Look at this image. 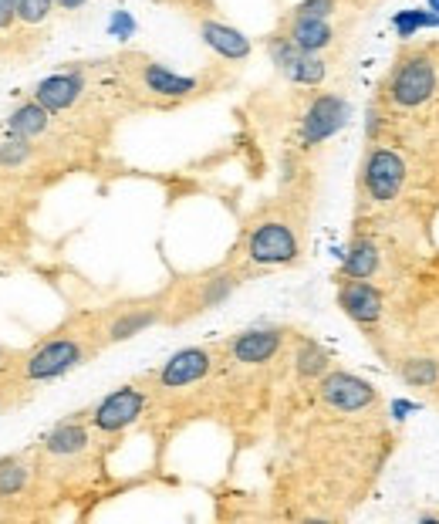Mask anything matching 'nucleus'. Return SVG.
I'll return each mask as SVG.
<instances>
[{"label": "nucleus", "mask_w": 439, "mask_h": 524, "mask_svg": "<svg viewBox=\"0 0 439 524\" xmlns=\"http://www.w3.org/2000/svg\"><path fill=\"white\" fill-rule=\"evenodd\" d=\"M85 362V345L71 335H58V339L41 342L38 349L24 355L21 362V379L24 383H51V379L68 376Z\"/></svg>", "instance_id": "1"}, {"label": "nucleus", "mask_w": 439, "mask_h": 524, "mask_svg": "<svg viewBox=\"0 0 439 524\" xmlns=\"http://www.w3.org/2000/svg\"><path fill=\"white\" fill-rule=\"evenodd\" d=\"M439 75L429 55H409L399 61V68L389 78V102L399 109H416L436 95Z\"/></svg>", "instance_id": "2"}, {"label": "nucleus", "mask_w": 439, "mask_h": 524, "mask_svg": "<svg viewBox=\"0 0 439 524\" xmlns=\"http://www.w3.org/2000/svg\"><path fill=\"white\" fill-rule=\"evenodd\" d=\"M298 254V234L288 224H281V220H267V224L250 230L247 237L250 264H261V268H284V264L298 261Z\"/></svg>", "instance_id": "3"}, {"label": "nucleus", "mask_w": 439, "mask_h": 524, "mask_svg": "<svg viewBox=\"0 0 439 524\" xmlns=\"http://www.w3.org/2000/svg\"><path fill=\"white\" fill-rule=\"evenodd\" d=\"M267 55H271V65L294 85H311V88H315V85L325 82V75H328L325 61H321L315 51H301L298 44L288 38V34L267 41Z\"/></svg>", "instance_id": "4"}, {"label": "nucleus", "mask_w": 439, "mask_h": 524, "mask_svg": "<svg viewBox=\"0 0 439 524\" xmlns=\"http://www.w3.org/2000/svg\"><path fill=\"white\" fill-rule=\"evenodd\" d=\"M146 403H149V396L142 393V389L119 386L95 406L92 416H88V423H92V430H98V433H119V430H125V426H132L139 420L142 410H146Z\"/></svg>", "instance_id": "5"}, {"label": "nucleus", "mask_w": 439, "mask_h": 524, "mask_svg": "<svg viewBox=\"0 0 439 524\" xmlns=\"http://www.w3.org/2000/svg\"><path fill=\"white\" fill-rule=\"evenodd\" d=\"M318 393L321 403L335 413H362L375 403V386L352 376V372H325Z\"/></svg>", "instance_id": "6"}, {"label": "nucleus", "mask_w": 439, "mask_h": 524, "mask_svg": "<svg viewBox=\"0 0 439 524\" xmlns=\"http://www.w3.org/2000/svg\"><path fill=\"white\" fill-rule=\"evenodd\" d=\"M345 122H348V102L342 95L331 92L315 95L301 119V146H318V142L331 139Z\"/></svg>", "instance_id": "7"}, {"label": "nucleus", "mask_w": 439, "mask_h": 524, "mask_svg": "<svg viewBox=\"0 0 439 524\" xmlns=\"http://www.w3.org/2000/svg\"><path fill=\"white\" fill-rule=\"evenodd\" d=\"M406 186V163L392 149H375L365 163V190L375 203H392Z\"/></svg>", "instance_id": "8"}, {"label": "nucleus", "mask_w": 439, "mask_h": 524, "mask_svg": "<svg viewBox=\"0 0 439 524\" xmlns=\"http://www.w3.org/2000/svg\"><path fill=\"white\" fill-rule=\"evenodd\" d=\"M136 75H139L142 92H149L152 99H163V102H183L190 99V95H196V88H200V82H196L193 75H179V71L159 65V61H139Z\"/></svg>", "instance_id": "9"}, {"label": "nucleus", "mask_w": 439, "mask_h": 524, "mask_svg": "<svg viewBox=\"0 0 439 524\" xmlns=\"http://www.w3.org/2000/svg\"><path fill=\"white\" fill-rule=\"evenodd\" d=\"M210 369H213L210 349H183V352L169 355L156 379L163 389H183V386L200 383L203 376H210Z\"/></svg>", "instance_id": "10"}, {"label": "nucleus", "mask_w": 439, "mask_h": 524, "mask_svg": "<svg viewBox=\"0 0 439 524\" xmlns=\"http://www.w3.org/2000/svg\"><path fill=\"white\" fill-rule=\"evenodd\" d=\"M34 99H38L48 112H68L82 102L85 95V78L82 71H58V75H48L44 82L34 85Z\"/></svg>", "instance_id": "11"}, {"label": "nucleus", "mask_w": 439, "mask_h": 524, "mask_svg": "<svg viewBox=\"0 0 439 524\" xmlns=\"http://www.w3.org/2000/svg\"><path fill=\"white\" fill-rule=\"evenodd\" d=\"M338 305L358 325H375L382 318V295L369 278H348L338 291Z\"/></svg>", "instance_id": "12"}, {"label": "nucleus", "mask_w": 439, "mask_h": 524, "mask_svg": "<svg viewBox=\"0 0 439 524\" xmlns=\"http://www.w3.org/2000/svg\"><path fill=\"white\" fill-rule=\"evenodd\" d=\"M284 345V332L281 328H247L240 332L234 342H230V355L244 366H261V362H271Z\"/></svg>", "instance_id": "13"}, {"label": "nucleus", "mask_w": 439, "mask_h": 524, "mask_svg": "<svg viewBox=\"0 0 439 524\" xmlns=\"http://www.w3.org/2000/svg\"><path fill=\"white\" fill-rule=\"evenodd\" d=\"M200 38L210 51H217L220 58L227 61H247L250 51H254V44L244 31L230 28V24L223 21H200Z\"/></svg>", "instance_id": "14"}, {"label": "nucleus", "mask_w": 439, "mask_h": 524, "mask_svg": "<svg viewBox=\"0 0 439 524\" xmlns=\"http://www.w3.org/2000/svg\"><path fill=\"white\" fill-rule=\"evenodd\" d=\"M88 443H92V433H88V426L82 420H61L55 430L44 437V454L68 460V457L85 454Z\"/></svg>", "instance_id": "15"}, {"label": "nucleus", "mask_w": 439, "mask_h": 524, "mask_svg": "<svg viewBox=\"0 0 439 524\" xmlns=\"http://www.w3.org/2000/svg\"><path fill=\"white\" fill-rule=\"evenodd\" d=\"M51 115H55V112H48V109H44V105L31 95L28 102H21V105H17V109L11 112V119H7V132H11V136H17V139L34 142V139H41L44 132L51 129Z\"/></svg>", "instance_id": "16"}, {"label": "nucleus", "mask_w": 439, "mask_h": 524, "mask_svg": "<svg viewBox=\"0 0 439 524\" xmlns=\"http://www.w3.org/2000/svg\"><path fill=\"white\" fill-rule=\"evenodd\" d=\"M288 38L298 44L301 51H325L331 41H335V28L328 24V17H304V14H291L288 24Z\"/></svg>", "instance_id": "17"}, {"label": "nucleus", "mask_w": 439, "mask_h": 524, "mask_svg": "<svg viewBox=\"0 0 439 524\" xmlns=\"http://www.w3.org/2000/svg\"><path fill=\"white\" fill-rule=\"evenodd\" d=\"M159 322V308H129L109 325V342H129Z\"/></svg>", "instance_id": "18"}, {"label": "nucleus", "mask_w": 439, "mask_h": 524, "mask_svg": "<svg viewBox=\"0 0 439 524\" xmlns=\"http://www.w3.org/2000/svg\"><path fill=\"white\" fill-rule=\"evenodd\" d=\"M342 271L345 278H372V274L379 271V247L372 241H355L348 247Z\"/></svg>", "instance_id": "19"}, {"label": "nucleus", "mask_w": 439, "mask_h": 524, "mask_svg": "<svg viewBox=\"0 0 439 524\" xmlns=\"http://www.w3.org/2000/svg\"><path fill=\"white\" fill-rule=\"evenodd\" d=\"M328 366H331V359H328V352L321 349V345H315V342H308L304 339L301 345H298V352H294V372H298L301 379H321L328 372Z\"/></svg>", "instance_id": "20"}, {"label": "nucleus", "mask_w": 439, "mask_h": 524, "mask_svg": "<svg viewBox=\"0 0 439 524\" xmlns=\"http://www.w3.org/2000/svg\"><path fill=\"white\" fill-rule=\"evenodd\" d=\"M392 28H396L399 38H412L416 31H426V28L439 31V14L429 11V7H409V11H396Z\"/></svg>", "instance_id": "21"}, {"label": "nucleus", "mask_w": 439, "mask_h": 524, "mask_svg": "<svg viewBox=\"0 0 439 524\" xmlns=\"http://www.w3.org/2000/svg\"><path fill=\"white\" fill-rule=\"evenodd\" d=\"M17 7V28L24 31H38L51 21V14L58 11L55 0H14Z\"/></svg>", "instance_id": "22"}, {"label": "nucleus", "mask_w": 439, "mask_h": 524, "mask_svg": "<svg viewBox=\"0 0 439 524\" xmlns=\"http://www.w3.org/2000/svg\"><path fill=\"white\" fill-rule=\"evenodd\" d=\"M31 470L21 457H7L0 460V497H17L28 487Z\"/></svg>", "instance_id": "23"}, {"label": "nucleus", "mask_w": 439, "mask_h": 524, "mask_svg": "<svg viewBox=\"0 0 439 524\" xmlns=\"http://www.w3.org/2000/svg\"><path fill=\"white\" fill-rule=\"evenodd\" d=\"M402 379H406V383L409 386H436L439 383V362L436 359H419V355H416V359H406V362H402Z\"/></svg>", "instance_id": "24"}, {"label": "nucleus", "mask_w": 439, "mask_h": 524, "mask_svg": "<svg viewBox=\"0 0 439 524\" xmlns=\"http://www.w3.org/2000/svg\"><path fill=\"white\" fill-rule=\"evenodd\" d=\"M34 156L31 142L28 139H4L0 142V170H21V166H28Z\"/></svg>", "instance_id": "25"}, {"label": "nucleus", "mask_w": 439, "mask_h": 524, "mask_svg": "<svg viewBox=\"0 0 439 524\" xmlns=\"http://www.w3.org/2000/svg\"><path fill=\"white\" fill-rule=\"evenodd\" d=\"M237 288V274H220V278L206 281L203 291H200V308H217L223 305L230 295H234Z\"/></svg>", "instance_id": "26"}, {"label": "nucleus", "mask_w": 439, "mask_h": 524, "mask_svg": "<svg viewBox=\"0 0 439 524\" xmlns=\"http://www.w3.org/2000/svg\"><path fill=\"white\" fill-rule=\"evenodd\" d=\"M335 0H301L291 14H304V17H331L335 14Z\"/></svg>", "instance_id": "27"}, {"label": "nucleus", "mask_w": 439, "mask_h": 524, "mask_svg": "<svg viewBox=\"0 0 439 524\" xmlns=\"http://www.w3.org/2000/svg\"><path fill=\"white\" fill-rule=\"evenodd\" d=\"M17 31V7L14 0H0V38Z\"/></svg>", "instance_id": "28"}, {"label": "nucleus", "mask_w": 439, "mask_h": 524, "mask_svg": "<svg viewBox=\"0 0 439 524\" xmlns=\"http://www.w3.org/2000/svg\"><path fill=\"white\" fill-rule=\"evenodd\" d=\"M88 4H92V0H55L58 14H78V11H85Z\"/></svg>", "instance_id": "29"}, {"label": "nucleus", "mask_w": 439, "mask_h": 524, "mask_svg": "<svg viewBox=\"0 0 439 524\" xmlns=\"http://www.w3.org/2000/svg\"><path fill=\"white\" fill-rule=\"evenodd\" d=\"M112 31H115V34H132V17H129V14H115Z\"/></svg>", "instance_id": "30"}, {"label": "nucleus", "mask_w": 439, "mask_h": 524, "mask_svg": "<svg viewBox=\"0 0 439 524\" xmlns=\"http://www.w3.org/2000/svg\"><path fill=\"white\" fill-rule=\"evenodd\" d=\"M416 410V403H406V399H396V406H392V413H396V420H406V413Z\"/></svg>", "instance_id": "31"}, {"label": "nucleus", "mask_w": 439, "mask_h": 524, "mask_svg": "<svg viewBox=\"0 0 439 524\" xmlns=\"http://www.w3.org/2000/svg\"><path fill=\"white\" fill-rule=\"evenodd\" d=\"M365 132H369V136L375 139V132H379V112H369V126H365Z\"/></svg>", "instance_id": "32"}, {"label": "nucleus", "mask_w": 439, "mask_h": 524, "mask_svg": "<svg viewBox=\"0 0 439 524\" xmlns=\"http://www.w3.org/2000/svg\"><path fill=\"white\" fill-rule=\"evenodd\" d=\"M426 4H429V11H436V14H439V0H426Z\"/></svg>", "instance_id": "33"}, {"label": "nucleus", "mask_w": 439, "mask_h": 524, "mask_svg": "<svg viewBox=\"0 0 439 524\" xmlns=\"http://www.w3.org/2000/svg\"><path fill=\"white\" fill-rule=\"evenodd\" d=\"M0 410H4V403H0Z\"/></svg>", "instance_id": "34"}]
</instances>
